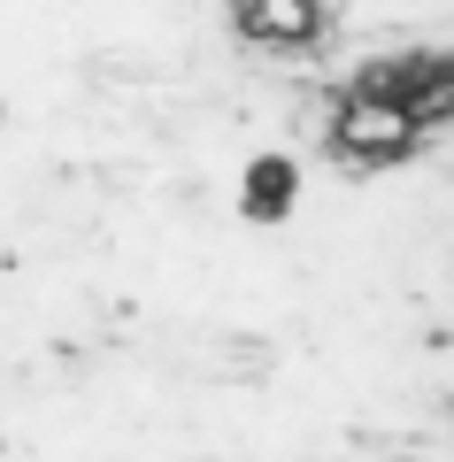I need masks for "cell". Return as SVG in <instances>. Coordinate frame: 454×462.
<instances>
[{"label": "cell", "mask_w": 454, "mask_h": 462, "mask_svg": "<svg viewBox=\"0 0 454 462\" xmlns=\"http://www.w3.org/2000/svg\"><path fill=\"white\" fill-rule=\"evenodd\" d=\"M331 139H339V154H355V162H393V154H408L423 139V116L401 108V100H385V93H370V85H355V93L339 100Z\"/></svg>", "instance_id": "cell-1"}, {"label": "cell", "mask_w": 454, "mask_h": 462, "mask_svg": "<svg viewBox=\"0 0 454 462\" xmlns=\"http://www.w3.org/2000/svg\"><path fill=\"white\" fill-rule=\"evenodd\" d=\"M231 23L270 54H301L324 39V0H231Z\"/></svg>", "instance_id": "cell-2"}]
</instances>
